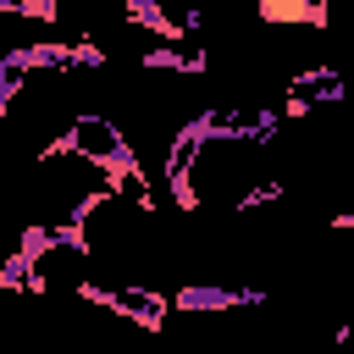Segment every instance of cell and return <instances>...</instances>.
I'll return each instance as SVG.
<instances>
[{
	"label": "cell",
	"mask_w": 354,
	"mask_h": 354,
	"mask_svg": "<svg viewBox=\"0 0 354 354\" xmlns=\"http://www.w3.org/2000/svg\"><path fill=\"white\" fill-rule=\"evenodd\" d=\"M254 11H260V22H304V28H326L332 22L326 0H260Z\"/></svg>",
	"instance_id": "6da1fadb"
}]
</instances>
